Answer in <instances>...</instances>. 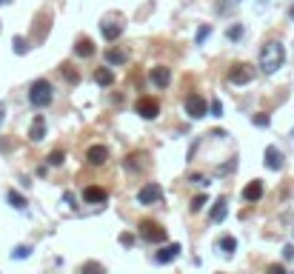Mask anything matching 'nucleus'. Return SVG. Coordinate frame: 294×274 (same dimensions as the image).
Instances as JSON below:
<instances>
[{"mask_svg":"<svg viewBox=\"0 0 294 274\" xmlns=\"http://www.w3.org/2000/svg\"><path fill=\"white\" fill-rule=\"evenodd\" d=\"M283 63H286V46L280 40H265L263 49H260V72L274 74L283 69Z\"/></svg>","mask_w":294,"mask_h":274,"instance_id":"obj_1","label":"nucleus"},{"mask_svg":"<svg viewBox=\"0 0 294 274\" xmlns=\"http://www.w3.org/2000/svg\"><path fill=\"white\" fill-rule=\"evenodd\" d=\"M55 100V86L46 77H37L29 83V106L32 108H49Z\"/></svg>","mask_w":294,"mask_h":274,"instance_id":"obj_2","label":"nucleus"},{"mask_svg":"<svg viewBox=\"0 0 294 274\" xmlns=\"http://www.w3.org/2000/svg\"><path fill=\"white\" fill-rule=\"evenodd\" d=\"M183 108H186V115H189V117L200 120V117H206V115H208V100L203 97V94L192 92V94H186V100H183Z\"/></svg>","mask_w":294,"mask_h":274,"instance_id":"obj_3","label":"nucleus"},{"mask_svg":"<svg viewBox=\"0 0 294 274\" xmlns=\"http://www.w3.org/2000/svg\"><path fill=\"white\" fill-rule=\"evenodd\" d=\"M137 234L146 243H163L166 240V229L160 223H154V220H143V223L137 226Z\"/></svg>","mask_w":294,"mask_h":274,"instance_id":"obj_4","label":"nucleus"},{"mask_svg":"<svg viewBox=\"0 0 294 274\" xmlns=\"http://www.w3.org/2000/svg\"><path fill=\"white\" fill-rule=\"evenodd\" d=\"M254 80V66L249 63H237L229 69V83L231 86H246V83H251Z\"/></svg>","mask_w":294,"mask_h":274,"instance_id":"obj_5","label":"nucleus"},{"mask_svg":"<svg viewBox=\"0 0 294 274\" xmlns=\"http://www.w3.org/2000/svg\"><path fill=\"white\" fill-rule=\"evenodd\" d=\"M163 200V186L160 183H146L140 191H137V203L140 206H151V203Z\"/></svg>","mask_w":294,"mask_h":274,"instance_id":"obj_6","label":"nucleus"},{"mask_svg":"<svg viewBox=\"0 0 294 274\" xmlns=\"http://www.w3.org/2000/svg\"><path fill=\"white\" fill-rule=\"evenodd\" d=\"M135 112L143 117V120H154V117L160 115V103L151 100V97H140V100L135 103Z\"/></svg>","mask_w":294,"mask_h":274,"instance_id":"obj_7","label":"nucleus"},{"mask_svg":"<svg viewBox=\"0 0 294 274\" xmlns=\"http://www.w3.org/2000/svg\"><path fill=\"white\" fill-rule=\"evenodd\" d=\"M149 80H151V86L154 89H169V83H172V69H166V66H154L149 72Z\"/></svg>","mask_w":294,"mask_h":274,"instance_id":"obj_8","label":"nucleus"},{"mask_svg":"<svg viewBox=\"0 0 294 274\" xmlns=\"http://www.w3.org/2000/svg\"><path fill=\"white\" fill-rule=\"evenodd\" d=\"M100 35L106 37L109 43H115L117 37L123 35V20L117 17V20H112V17H106V20L100 23Z\"/></svg>","mask_w":294,"mask_h":274,"instance_id":"obj_9","label":"nucleus"},{"mask_svg":"<svg viewBox=\"0 0 294 274\" xmlns=\"http://www.w3.org/2000/svg\"><path fill=\"white\" fill-rule=\"evenodd\" d=\"M83 200H86L89 206H103V203L109 200V191L100 186H86L83 188Z\"/></svg>","mask_w":294,"mask_h":274,"instance_id":"obj_10","label":"nucleus"},{"mask_svg":"<svg viewBox=\"0 0 294 274\" xmlns=\"http://www.w3.org/2000/svg\"><path fill=\"white\" fill-rule=\"evenodd\" d=\"M106 160H109V149H106V146L97 143V146H89V149H86V163H89V166H103Z\"/></svg>","mask_w":294,"mask_h":274,"instance_id":"obj_11","label":"nucleus"},{"mask_svg":"<svg viewBox=\"0 0 294 274\" xmlns=\"http://www.w3.org/2000/svg\"><path fill=\"white\" fill-rule=\"evenodd\" d=\"M265 169H272V172H280L283 169V152H280L277 146H265Z\"/></svg>","mask_w":294,"mask_h":274,"instance_id":"obj_12","label":"nucleus"},{"mask_svg":"<svg viewBox=\"0 0 294 274\" xmlns=\"http://www.w3.org/2000/svg\"><path fill=\"white\" fill-rule=\"evenodd\" d=\"M180 243H169V245H163L157 254H154V263H172V260H177L180 257Z\"/></svg>","mask_w":294,"mask_h":274,"instance_id":"obj_13","label":"nucleus"},{"mask_svg":"<svg viewBox=\"0 0 294 274\" xmlns=\"http://www.w3.org/2000/svg\"><path fill=\"white\" fill-rule=\"evenodd\" d=\"M43 137H46V117L43 115H35L32 129H29V140H32V143H40Z\"/></svg>","mask_w":294,"mask_h":274,"instance_id":"obj_14","label":"nucleus"},{"mask_svg":"<svg viewBox=\"0 0 294 274\" xmlns=\"http://www.w3.org/2000/svg\"><path fill=\"white\" fill-rule=\"evenodd\" d=\"M226 214H229V203H226V197H220V200L211 206V211H208V223H223Z\"/></svg>","mask_w":294,"mask_h":274,"instance_id":"obj_15","label":"nucleus"},{"mask_svg":"<svg viewBox=\"0 0 294 274\" xmlns=\"http://www.w3.org/2000/svg\"><path fill=\"white\" fill-rule=\"evenodd\" d=\"M263 197V180H251L249 186L243 188V200L246 203H257Z\"/></svg>","mask_w":294,"mask_h":274,"instance_id":"obj_16","label":"nucleus"},{"mask_svg":"<svg viewBox=\"0 0 294 274\" xmlns=\"http://www.w3.org/2000/svg\"><path fill=\"white\" fill-rule=\"evenodd\" d=\"M94 83H97V86H103V89L112 86V83H115V72H112V66H106V69H97V72H94Z\"/></svg>","mask_w":294,"mask_h":274,"instance_id":"obj_17","label":"nucleus"},{"mask_svg":"<svg viewBox=\"0 0 294 274\" xmlns=\"http://www.w3.org/2000/svg\"><path fill=\"white\" fill-rule=\"evenodd\" d=\"M217 249H220V252L226 254V257H231V254L237 252V240L231 237V234H223V237L217 240Z\"/></svg>","mask_w":294,"mask_h":274,"instance_id":"obj_18","label":"nucleus"},{"mask_svg":"<svg viewBox=\"0 0 294 274\" xmlns=\"http://www.w3.org/2000/svg\"><path fill=\"white\" fill-rule=\"evenodd\" d=\"M129 60V51H123V49H109L106 51V63L109 66H123Z\"/></svg>","mask_w":294,"mask_h":274,"instance_id":"obj_19","label":"nucleus"},{"mask_svg":"<svg viewBox=\"0 0 294 274\" xmlns=\"http://www.w3.org/2000/svg\"><path fill=\"white\" fill-rule=\"evenodd\" d=\"M74 54H77V58H92V54H94V43L89 40V37H80L77 46H74Z\"/></svg>","mask_w":294,"mask_h":274,"instance_id":"obj_20","label":"nucleus"},{"mask_svg":"<svg viewBox=\"0 0 294 274\" xmlns=\"http://www.w3.org/2000/svg\"><path fill=\"white\" fill-rule=\"evenodd\" d=\"M6 200L12 203V206H15L17 211H23L26 206H29V203H26V197H23V195H17L15 188H9V191H6Z\"/></svg>","mask_w":294,"mask_h":274,"instance_id":"obj_21","label":"nucleus"},{"mask_svg":"<svg viewBox=\"0 0 294 274\" xmlns=\"http://www.w3.org/2000/svg\"><path fill=\"white\" fill-rule=\"evenodd\" d=\"M211 32H215V29H211V23H203L200 29H197V37H194V43L203 46V43H206V37H211Z\"/></svg>","mask_w":294,"mask_h":274,"instance_id":"obj_22","label":"nucleus"},{"mask_svg":"<svg viewBox=\"0 0 294 274\" xmlns=\"http://www.w3.org/2000/svg\"><path fill=\"white\" fill-rule=\"evenodd\" d=\"M243 35H246V29L243 26H240V23H234V26H229V32H226V37H229V40H243Z\"/></svg>","mask_w":294,"mask_h":274,"instance_id":"obj_23","label":"nucleus"},{"mask_svg":"<svg viewBox=\"0 0 294 274\" xmlns=\"http://www.w3.org/2000/svg\"><path fill=\"white\" fill-rule=\"evenodd\" d=\"M46 163L58 169V166H63V163H66V154H63V152H51L49 157H46Z\"/></svg>","mask_w":294,"mask_h":274,"instance_id":"obj_24","label":"nucleus"},{"mask_svg":"<svg viewBox=\"0 0 294 274\" xmlns=\"http://www.w3.org/2000/svg\"><path fill=\"white\" fill-rule=\"evenodd\" d=\"M80 274H106V268L100 263H86V266L80 268Z\"/></svg>","mask_w":294,"mask_h":274,"instance_id":"obj_25","label":"nucleus"},{"mask_svg":"<svg viewBox=\"0 0 294 274\" xmlns=\"http://www.w3.org/2000/svg\"><path fill=\"white\" fill-rule=\"evenodd\" d=\"M140 160H143V154H129V157H126V169H129V172H135V169H140V166H143Z\"/></svg>","mask_w":294,"mask_h":274,"instance_id":"obj_26","label":"nucleus"},{"mask_svg":"<svg viewBox=\"0 0 294 274\" xmlns=\"http://www.w3.org/2000/svg\"><path fill=\"white\" fill-rule=\"evenodd\" d=\"M206 203H208L206 195H197V197L192 200V211H194V214H197V211H203V206H206Z\"/></svg>","mask_w":294,"mask_h":274,"instance_id":"obj_27","label":"nucleus"},{"mask_svg":"<svg viewBox=\"0 0 294 274\" xmlns=\"http://www.w3.org/2000/svg\"><path fill=\"white\" fill-rule=\"evenodd\" d=\"M32 254V245H17L15 252H12V257L15 260H23V257H29Z\"/></svg>","mask_w":294,"mask_h":274,"instance_id":"obj_28","label":"nucleus"},{"mask_svg":"<svg viewBox=\"0 0 294 274\" xmlns=\"http://www.w3.org/2000/svg\"><path fill=\"white\" fill-rule=\"evenodd\" d=\"M251 123H254V126H260V129H265V126L272 123V117H269V115H254V117H251Z\"/></svg>","mask_w":294,"mask_h":274,"instance_id":"obj_29","label":"nucleus"},{"mask_svg":"<svg viewBox=\"0 0 294 274\" xmlns=\"http://www.w3.org/2000/svg\"><path fill=\"white\" fill-rule=\"evenodd\" d=\"M23 51H29V40H23V37H15V54H23Z\"/></svg>","mask_w":294,"mask_h":274,"instance_id":"obj_30","label":"nucleus"},{"mask_svg":"<svg viewBox=\"0 0 294 274\" xmlns=\"http://www.w3.org/2000/svg\"><path fill=\"white\" fill-rule=\"evenodd\" d=\"M189 180H192L194 186H208V177H203V174H189Z\"/></svg>","mask_w":294,"mask_h":274,"instance_id":"obj_31","label":"nucleus"},{"mask_svg":"<svg viewBox=\"0 0 294 274\" xmlns=\"http://www.w3.org/2000/svg\"><path fill=\"white\" fill-rule=\"evenodd\" d=\"M208 108H211V117H223V103L220 100H211Z\"/></svg>","mask_w":294,"mask_h":274,"instance_id":"obj_32","label":"nucleus"},{"mask_svg":"<svg viewBox=\"0 0 294 274\" xmlns=\"http://www.w3.org/2000/svg\"><path fill=\"white\" fill-rule=\"evenodd\" d=\"M120 243H123V245H135V234H129V231H126V234H120Z\"/></svg>","mask_w":294,"mask_h":274,"instance_id":"obj_33","label":"nucleus"},{"mask_svg":"<svg viewBox=\"0 0 294 274\" xmlns=\"http://www.w3.org/2000/svg\"><path fill=\"white\" fill-rule=\"evenodd\" d=\"M265 274H286V268L274 263V266H269V268H265Z\"/></svg>","mask_w":294,"mask_h":274,"instance_id":"obj_34","label":"nucleus"},{"mask_svg":"<svg viewBox=\"0 0 294 274\" xmlns=\"http://www.w3.org/2000/svg\"><path fill=\"white\" fill-rule=\"evenodd\" d=\"M63 74H66V80H69V83H77V72H69V69H63Z\"/></svg>","mask_w":294,"mask_h":274,"instance_id":"obj_35","label":"nucleus"},{"mask_svg":"<svg viewBox=\"0 0 294 274\" xmlns=\"http://www.w3.org/2000/svg\"><path fill=\"white\" fill-rule=\"evenodd\" d=\"M63 203H66V206H74L77 200H74V195H72V191H66V195H63Z\"/></svg>","mask_w":294,"mask_h":274,"instance_id":"obj_36","label":"nucleus"},{"mask_svg":"<svg viewBox=\"0 0 294 274\" xmlns=\"http://www.w3.org/2000/svg\"><path fill=\"white\" fill-rule=\"evenodd\" d=\"M283 257H286V260L294 257V245H286V249H283Z\"/></svg>","mask_w":294,"mask_h":274,"instance_id":"obj_37","label":"nucleus"},{"mask_svg":"<svg viewBox=\"0 0 294 274\" xmlns=\"http://www.w3.org/2000/svg\"><path fill=\"white\" fill-rule=\"evenodd\" d=\"M6 120V103H0V123Z\"/></svg>","mask_w":294,"mask_h":274,"instance_id":"obj_38","label":"nucleus"},{"mask_svg":"<svg viewBox=\"0 0 294 274\" xmlns=\"http://www.w3.org/2000/svg\"><path fill=\"white\" fill-rule=\"evenodd\" d=\"M288 20H294V3L288 6Z\"/></svg>","mask_w":294,"mask_h":274,"instance_id":"obj_39","label":"nucleus"},{"mask_svg":"<svg viewBox=\"0 0 294 274\" xmlns=\"http://www.w3.org/2000/svg\"><path fill=\"white\" fill-rule=\"evenodd\" d=\"M9 3H12V0H0V6H9Z\"/></svg>","mask_w":294,"mask_h":274,"instance_id":"obj_40","label":"nucleus"}]
</instances>
